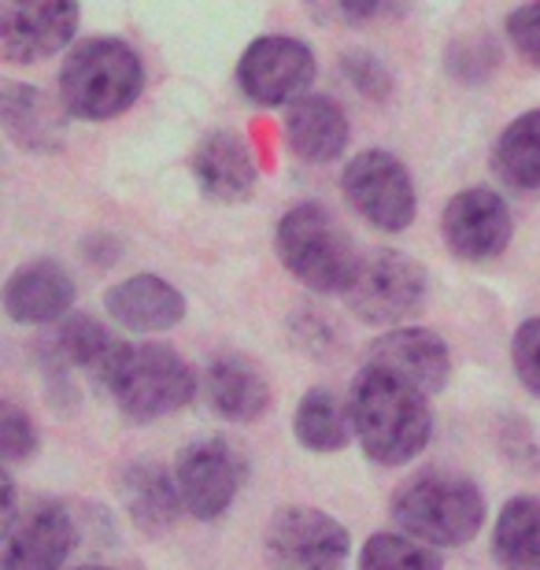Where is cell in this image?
I'll list each match as a JSON object with an SVG mask.
<instances>
[{
	"instance_id": "1",
	"label": "cell",
	"mask_w": 540,
	"mask_h": 570,
	"mask_svg": "<svg viewBox=\"0 0 540 570\" xmlns=\"http://www.w3.org/2000/svg\"><path fill=\"white\" fill-rule=\"evenodd\" d=\"M348 419L366 460L382 466L415 460L433 433L426 393L374 363H363V371L355 374L348 390Z\"/></svg>"
},
{
	"instance_id": "2",
	"label": "cell",
	"mask_w": 540,
	"mask_h": 570,
	"mask_svg": "<svg viewBox=\"0 0 540 570\" xmlns=\"http://www.w3.org/2000/svg\"><path fill=\"white\" fill-rule=\"evenodd\" d=\"M100 390L130 423H153L178 407H186L197 393L189 363L170 345H115L97 371Z\"/></svg>"
},
{
	"instance_id": "3",
	"label": "cell",
	"mask_w": 540,
	"mask_h": 570,
	"mask_svg": "<svg viewBox=\"0 0 540 570\" xmlns=\"http://www.w3.org/2000/svg\"><path fill=\"white\" fill-rule=\"evenodd\" d=\"M145 86V67L130 45L119 38H89L75 45L56 78V100L71 119L105 122L137 100Z\"/></svg>"
},
{
	"instance_id": "4",
	"label": "cell",
	"mask_w": 540,
	"mask_h": 570,
	"mask_svg": "<svg viewBox=\"0 0 540 570\" xmlns=\"http://www.w3.org/2000/svg\"><path fill=\"white\" fill-rule=\"evenodd\" d=\"M396 527L422 544L455 549L467 544L485 522V497L463 474L422 471L393 493Z\"/></svg>"
},
{
	"instance_id": "5",
	"label": "cell",
	"mask_w": 540,
	"mask_h": 570,
	"mask_svg": "<svg viewBox=\"0 0 540 570\" xmlns=\"http://www.w3.org/2000/svg\"><path fill=\"white\" fill-rule=\"evenodd\" d=\"M278 256L285 271L315 293H344L355 278L360 256L348 230L323 204H296L278 223Z\"/></svg>"
},
{
	"instance_id": "6",
	"label": "cell",
	"mask_w": 540,
	"mask_h": 570,
	"mask_svg": "<svg viewBox=\"0 0 540 570\" xmlns=\"http://www.w3.org/2000/svg\"><path fill=\"white\" fill-rule=\"evenodd\" d=\"M426 271L396 248H374L360 259L352 285L344 289V304L355 318L371 326L408 323L426 304Z\"/></svg>"
},
{
	"instance_id": "7",
	"label": "cell",
	"mask_w": 540,
	"mask_h": 570,
	"mask_svg": "<svg viewBox=\"0 0 540 570\" xmlns=\"http://www.w3.org/2000/svg\"><path fill=\"white\" fill-rule=\"evenodd\" d=\"M344 200L363 215L374 230L382 234H400L415 223L419 197L415 181H411L408 167L400 164L385 148H366L355 159H348L341 175Z\"/></svg>"
},
{
	"instance_id": "8",
	"label": "cell",
	"mask_w": 540,
	"mask_h": 570,
	"mask_svg": "<svg viewBox=\"0 0 540 570\" xmlns=\"http://www.w3.org/2000/svg\"><path fill=\"white\" fill-rule=\"evenodd\" d=\"M263 552L271 570H348L352 541L326 511L293 504L267 522Z\"/></svg>"
},
{
	"instance_id": "9",
	"label": "cell",
	"mask_w": 540,
	"mask_h": 570,
	"mask_svg": "<svg viewBox=\"0 0 540 570\" xmlns=\"http://www.w3.org/2000/svg\"><path fill=\"white\" fill-rule=\"evenodd\" d=\"M315 82V56L304 41L267 33L237 60V86L259 108H293Z\"/></svg>"
},
{
	"instance_id": "10",
	"label": "cell",
	"mask_w": 540,
	"mask_h": 570,
	"mask_svg": "<svg viewBox=\"0 0 540 570\" xmlns=\"http://www.w3.org/2000/svg\"><path fill=\"white\" fill-rule=\"evenodd\" d=\"M240 474H245V463H240L237 449L226 438L189 441L175 460V482H178L181 504L200 522L218 519L234 504V497L240 489Z\"/></svg>"
},
{
	"instance_id": "11",
	"label": "cell",
	"mask_w": 540,
	"mask_h": 570,
	"mask_svg": "<svg viewBox=\"0 0 540 570\" xmlns=\"http://www.w3.org/2000/svg\"><path fill=\"white\" fill-rule=\"evenodd\" d=\"M78 544V519L60 500H33L4 527L0 570H60Z\"/></svg>"
},
{
	"instance_id": "12",
	"label": "cell",
	"mask_w": 540,
	"mask_h": 570,
	"mask_svg": "<svg viewBox=\"0 0 540 570\" xmlns=\"http://www.w3.org/2000/svg\"><path fill=\"white\" fill-rule=\"evenodd\" d=\"M444 245L459 259H497L511 245L514 223L508 212V200L492 189H463L444 204L441 215Z\"/></svg>"
},
{
	"instance_id": "13",
	"label": "cell",
	"mask_w": 540,
	"mask_h": 570,
	"mask_svg": "<svg viewBox=\"0 0 540 570\" xmlns=\"http://www.w3.org/2000/svg\"><path fill=\"white\" fill-rule=\"evenodd\" d=\"M82 19V8L71 0H52V4H0V52L11 63H41L67 49Z\"/></svg>"
},
{
	"instance_id": "14",
	"label": "cell",
	"mask_w": 540,
	"mask_h": 570,
	"mask_svg": "<svg viewBox=\"0 0 540 570\" xmlns=\"http://www.w3.org/2000/svg\"><path fill=\"white\" fill-rule=\"evenodd\" d=\"M366 363L374 367L393 371L396 379L411 382L415 390L426 396L441 393L448 385V374H452V360H448V345L444 337L430 334L422 326H400L389 330L371 345L366 352Z\"/></svg>"
},
{
	"instance_id": "15",
	"label": "cell",
	"mask_w": 540,
	"mask_h": 570,
	"mask_svg": "<svg viewBox=\"0 0 540 570\" xmlns=\"http://www.w3.org/2000/svg\"><path fill=\"white\" fill-rule=\"evenodd\" d=\"M67 108L60 100L45 97L38 86L4 82L0 86V122L4 134L22 153H60L67 138Z\"/></svg>"
},
{
	"instance_id": "16",
	"label": "cell",
	"mask_w": 540,
	"mask_h": 570,
	"mask_svg": "<svg viewBox=\"0 0 540 570\" xmlns=\"http://www.w3.org/2000/svg\"><path fill=\"white\" fill-rule=\"evenodd\" d=\"M75 304L71 275L52 264V259H33L22 264L16 275L4 282V312L22 326H45L67 318Z\"/></svg>"
},
{
	"instance_id": "17",
	"label": "cell",
	"mask_w": 540,
	"mask_h": 570,
	"mask_svg": "<svg viewBox=\"0 0 540 570\" xmlns=\"http://www.w3.org/2000/svg\"><path fill=\"white\" fill-rule=\"evenodd\" d=\"M193 178H197V189L208 200L237 204L252 197L259 170L245 138H237L229 130H215L193 153Z\"/></svg>"
},
{
	"instance_id": "18",
	"label": "cell",
	"mask_w": 540,
	"mask_h": 570,
	"mask_svg": "<svg viewBox=\"0 0 540 570\" xmlns=\"http://www.w3.org/2000/svg\"><path fill=\"white\" fill-rule=\"evenodd\" d=\"M108 315L134 334H159L186 318V296L156 275H134L111 285L105 296Z\"/></svg>"
},
{
	"instance_id": "19",
	"label": "cell",
	"mask_w": 540,
	"mask_h": 570,
	"mask_svg": "<svg viewBox=\"0 0 540 570\" xmlns=\"http://www.w3.org/2000/svg\"><path fill=\"white\" fill-rule=\"evenodd\" d=\"M119 500L126 515L141 533H164L178 522L181 504L175 471L159 466L156 460H134L119 474Z\"/></svg>"
},
{
	"instance_id": "20",
	"label": "cell",
	"mask_w": 540,
	"mask_h": 570,
	"mask_svg": "<svg viewBox=\"0 0 540 570\" xmlns=\"http://www.w3.org/2000/svg\"><path fill=\"white\" fill-rule=\"evenodd\" d=\"M204 401L229 423H256L271 407V385L248 356H218L204 371Z\"/></svg>"
},
{
	"instance_id": "21",
	"label": "cell",
	"mask_w": 540,
	"mask_h": 570,
	"mask_svg": "<svg viewBox=\"0 0 540 570\" xmlns=\"http://www.w3.org/2000/svg\"><path fill=\"white\" fill-rule=\"evenodd\" d=\"M115 341L108 330L89 315H67L49 326L41 337V367L49 374V385H67V371H100Z\"/></svg>"
},
{
	"instance_id": "22",
	"label": "cell",
	"mask_w": 540,
	"mask_h": 570,
	"mask_svg": "<svg viewBox=\"0 0 540 570\" xmlns=\"http://www.w3.org/2000/svg\"><path fill=\"white\" fill-rule=\"evenodd\" d=\"M285 141L307 164H330L348 148V119L337 108V100L307 94L296 100L293 108H285Z\"/></svg>"
},
{
	"instance_id": "23",
	"label": "cell",
	"mask_w": 540,
	"mask_h": 570,
	"mask_svg": "<svg viewBox=\"0 0 540 570\" xmlns=\"http://www.w3.org/2000/svg\"><path fill=\"white\" fill-rule=\"evenodd\" d=\"M492 556L503 570H540V500L511 497L497 519Z\"/></svg>"
},
{
	"instance_id": "24",
	"label": "cell",
	"mask_w": 540,
	"mask_h": 570,
	"mask_svg": "<svg viewBox=\"0 0 540 570\" xmlns=\"http://www.w3.org/2000/svg\"><path fill=\"white\" fill-rule=\"evenodd\" d=\"M293 433L307 452H341L352 441L348 404H341V396L326 385L307 390L304 401L296 404Z\"/></svg>"
},
{
	"instance_id": "25",
	"label": "cell",
	"mask_w": 540,
	"mask_h": 570,
	"mask_svg": "<svg viewBox=\"0 0 540 570\" xmlns=\"http://www.w3.org/2000/svg\"><path fill=\"white\" fill-rule=\"evenodd\" d=\"M492 170L514 189H540V108L500 134L492 145Z\"/></svg>"
},
{
	"instance_id": "26",
	"label": "cell",
	"mask_w": 540,
	"mask_h": 570,
	"mask_svg": "<svg viewBox=\"0 0 540 570\" xmlns=\"http://www.w3.org/2000/svg\"><path fill=\"white\" fill-rule=\"evenodd\" d=\"M360 570H441V556L404 533H374L360 552Z\"/></svg>"
},
{
	"instance_id": "27",
	"label": "cell",
	"mask_w": 540,
	"mask_h": 570,
	"mask_svg": "<svg viewBox=\"0 0 540 570\" xmlns=\"http://www.w3.org/2000/svg\"><path fill=\"white\" fill-rule=\"evenodd\" d=\"M38 452V430L16 404H0V455L4 463L30 460Z\"/></svg>"
},
{
	"instance_id": "28",
	"label": "cell",
	"mask_w": 540,
	"mask_h": 570,
	"mask_svg": "<svg viewBox=\"0 0 540 570\" xmlns=\"http://www.w3.org/2000/svg\"><path fill=\"white\" fill-rule=\"evenodd\" d=\"M341 71L348 75V82L371 100H385L389 94H393V78H389L385 63L377 60L374 52H363V49L348 52L341 60Z\"/></svg>"
},
{
	"instance_id": "29",
	"label": "cell",
	"mask_w": 540,
	"mask_h": 570,
	"mask_svg": "<svg viewBox=\"0 0 540 570\" xmlns=\"http://www.w3.org/2000/svg\"><path fill=\"white\" fill-rule=\"evenodd\" d=\"M511 356H514V371H519V382L533 396H540V318H526L519 326Z\"/></svg>"
},
{
	"instance_id": "30",
	"label": "cell",
	"mask_w": 540,
	"mask_h": 570,
	"mask_svg": "<svg viewBox=\"0 0 540 570\" xmlns=\"http://www.w3.org/2000/svg\"><path fill=\"white\" fill-rule=\"evenodd\" d=\"M508 38L526 63L540 67V4H522L508 16Z\"/></svg>"
},
{
	"instance_id": "31",
	"label": "cell",
	"mask_w": 540,
	"mask_h": 570,
	"mask_svg": "<svg viewBox=\"0 0 540 570\" xmlns=\"http://www.w3.org/2000/svg\"><path fill=\"white\" fill-rule=\"evenodd\" d=\"M341 19H348V22H360V19H377V16H400L404 8H393V4H341V8H333Z\"/></svg>"
},
{
	"instance_id": "32",
	"label": "cell",
	"mask_w": 540,
	"mask_h": 570,
	"mask_svg": "<svg viewBox=\"0 0 540 570\" xmlns=\"http://www.w3.org/2000/svg\"><path fill=\"white\" fill-rule=\"evenodd\" d=\"M75 570H111V567H97V563H89V567H75Z\"/></svg>"
}]
</instances>
